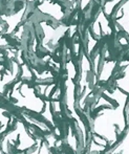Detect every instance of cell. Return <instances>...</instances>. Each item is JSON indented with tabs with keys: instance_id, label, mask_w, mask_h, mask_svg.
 I'll return each mask as SVG.
<instances>
[{
	"instance_id": "cell-1",
	"label": "cell",
	"mask_w": 129,
	"mask_h": 154,
	"mask_svg": "<svg viewBox=\"0 0 129 154\" xmlns=\"http://www.w3.org/2000/svg\"><path fill=\"white\" fill-rule=\"evenodd\" d=\"M125 113L128 120V129L126 131L123 140L111 151L110 154H129V102L125 107Z\"/></svg>"
}]
</instances>
